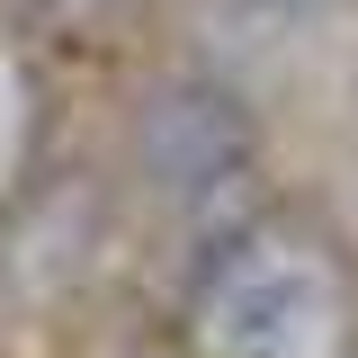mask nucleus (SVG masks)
<instances>
[{"label":"nucleus","instance_id":"nucleus-1","mask_svg":"<svg viewBox=\"0 0 358 358\" xmlns=\"http://www.w3.org/2000/svg\"><path fill=\"white\" fill-rule=\"evenodd\" d=\"M197 313H206L215 358H350L341 278L305 242H233Z\"/></svg>","mask_w":358,"mask_h":358},{"label":"nucleus","instance_id":"nucleus-2","mask_svg":"<svg viewBox=\"0 0 358 358\" xmlns=\"http://www.w3.org/2000/svg\"><path fill=\"white\" fill-rule=\"evenodd\" d=\"M260 126L224 81H162L134 117V171L162 197H215L251 171Z\"/></svg>","mask_w":358,"mask_h":358},{"label":"nucleus","instance_id":"nucleus-3","mask_svg":"<svg viewBox=\"0 0 358 358\" xmlns=\"http://www.w3.org/2000/svg\"><path fill=\"white\" fill-rule=\"evenodd\" d=\"M242 9H268V18H287V9H313V0H242Z\"/></svg>","mask_w":358,"mask_h":358}]
</instances>
